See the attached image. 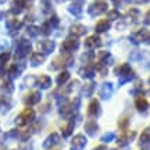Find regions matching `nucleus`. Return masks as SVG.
<instances>
[{
	"mask_svg": "<svg viewBox=\"0 0 150 150\" xmlns=\"http://www.w3.org/2000/svg\"><path fill=\"white\" fill-rule=\"evenodd\" d=\"M32 118H33V110L27 108V110H24V111H22V114L20 115V117L17 118V122H18V125H24L25 122L31 121Z\"/></svg>",
	"mask_w": 150,
	"mask_h": 150,
	"instance_id": "f257e3e1",
	"label": "nucleus"
},
{
	"mask_svg": "<svg viewBox=\"0 0 150 150\" xmlns=\"http://www.w3.org/2000/svg\"><path fill=\"white\" fill-rule=\"evenodd\" d=\"M83 145H85V138L82 135H78V136H75L74 142H72V150H81Z\"/></svg>",
	"mask_w": 150,
	"mask_h": 150,
	"instance_id": "f03ea898",
	"label": "nucleus"
},
{
	"mask_svg": "<svg viewBox=\"0 0 150 150\" xmlns=\"http://www.w3.org/2000/svg\"><path fill=\"white\" fill-rule=\"evenodd\" d=\"M111 92H112V86L110 85V83H106V85H103L102 86V91H100V95H102L104 99H107L110 95H111Z\"/></svg>",
	"mask_w": 150,
	"mask_h": 150,
	"instance_id": "7ed1b4c3",
	"label": "nucleus"
},
{
	"mask_svg": "<svg viewBox=\"0 0 150 150\" xmlns=\"http://www.w3.org/2000/svg\"><path fill=\"white\" fill-rule=\"evenodd\" d=\"M97 111H99V103H97V100H92L88 112H89V115H95V114H97Z\"/></svg>",
	"mask_w": 150,
	"mask_h": 150,
	"instance_id": "20e7f679",
	"label": "nucleus"
},
{
	"mask_svg": "<svg viewBox=\"0 0 150 150\" xmlns=\"http://www.w3.org/2000/svg\"><path fill=\"white\" fill-rule=\"evenodd\" d=\"M99 45H100V39L96 36H91L86 40V47H95V46H99Z\"/></svg>",
	"mask_w": 150,
	"mask_h": 150,
	"instance_id": "39448f33",
	"label": "nucleus"
},
{
	"mask_svg": "<svg viewBox=\"0 0 150 150\" xmlns=\"http://www.w3.org/2000/svg\"><path fill=\"white\" fill-rule=\"evenodd\" d=\"M57 142H59V136H57L56 134H53V135H50L47 139H46V142L43 143V146L47 149V147H50V145H52V143H57Z\"/></svg>",
	"mask_w": 150,
	"mask_h": 150,
	"instance_id": "423d86ee",
	"label": "nucleus"
},
{
	"mask_svg": "<svg viewBox=\"0 0 150 150\" xmlns=\"http://www.w3.org/2000/svg\"><path fill=\"white\" fill-rule=\"evenodd\" d=\"M108 25H110V24H108L107 20H102V21H99V22H97L96 29L99 31V32H104V31H106V29L108 28Z\"/></svg>",
	"mask_w": 150,
	"mask_h": 150,
	"instance_id": "0eeeda50",
	"label": "nucleus"
},
{
	"mask_svg": "<svg viewBox=\"0 0 150 150\" xmlns=\"http://www.w3.org/2000/svg\"><path fill=\"white\" fill-rule=\"evenodd\" d=\"M136 107L139 108V110H146L147 108V102H146L145 99L139 97V99H136Z\"/></svg>",
	"mask_w": 150,
	"mask_h": 150,
	"instance_id": "6e6552de",
	"label": "nucleus"
},
{
	"mask_svg": "<svg viewBox=\"0 0 150 150\" xmlns=\"http://www.w3.org/2000/svg\"><path fill=\"white\" fill-rule=\"evenodd\" d=\"M38 100H39V93L35 92V93H32V95H29V96H28L27 103H36Z\"/></svg>",
	"mask_w": 150,
	"mask_h": 150,
	"instance_id": "1a4fd4ad",
	"label": "nucleus"
},
{
	"mask_svg": "<svg viewBox=\"0 0 150 150\" xmlns=\"http://www.w3.org/2000/svg\"><path fill=\"white\" fill-rule=\"evenodd\" d=\"M10 107V104L8 103H6L4 99H0V112H6Z\"/></svg>",
	"mask_w": 150,
	"mask_h": 150,
	"instance_id": "9d476101",
	"label": "nucleus"
},
{
	"mask_svg": "<svg viewBox=\"0 0 150 150\" xmlns=\"http://www.w3.org/2000/svg\"><path fill=\"white\" fill-rule=\"evenodd\" d=\"M85 128L88 129V132H89V134H95V131L97 129V125L95 122H88Z\"/></svg>",
	"mask_w": 150,
	"mask_h": 150,
	"instance_id": "9b49d317",
	"label": "nucleus"
},
{
	"mask_svg": "<svg viewBox=\"0 0 150 150\" xmlns=\"http://www.w3.org/2000/svg\"><path fill=\"white\" fill-rule=\"evenodd\" d=\"M7 59H8V54H1V56H0V63H3V61Z\"/></svg>",
	"mask_w": 150,
	"mask_h": 150,
	"instance_id": "f8f14e48",
	"label": "nucleus"
},
{
	"mask_svg": "<svg viewBox=\"0 0 150 150\" xmlns=\"http://www.w3.org/2000/svg\"><path fill=\"white\" fill-rule=\"evenodd\" d=\"M112 138V134H107L106 136H103V140H110Z\"/></svg>",
	"mask_w": 150,
	"mask_h": 150,
	"instance_id": "ddd939ff",
	"label": "nucleus"
},
{
	"mask_svg": "<svg viewBox=\"0 0 150 150\" xmlns=\"http://www.w3.org/2000/svg\"><path fill=\"white\" fill-rule=\"evenodd\" d=\"M95 150H107L106 147H97V149H95Z\"/></svg>",
	"mask_w": 150,
	"mask_h": 150,
	"instance_id": "4468645a",
	"label": "nucleus"
},
{
	"mask_svg": "<svg viewBox=\"0 0 150 150\" xmlns=\"http://www.w3.org/2000/svg\"><path fill=\"white\" fill-rule=\"evenodd\" d=\"M147 17H149V20H150V11H149V13H147Z\"/></svg>",
	"mask_w": 150,
	"mask_h": 150,
	"instance_id": "2eb2a0df",
	"label": "nucleus"
}]
</instances>
